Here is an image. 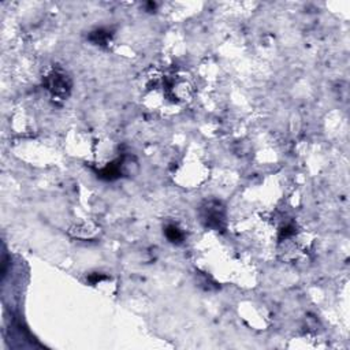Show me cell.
Returning <instances> with one entry per match:
<instances>
[{"instance_id": "obj_3", "label": "cell", "mask_w": 350, "mask_h": 350, "mask_svg": "<svg viewBox=\"0 0 350 350\" xmlns=\"http://www.w3.org/2000/svg\"><path fill=\"white\" fill-rule=\"evenodd\" d=\"M164 234H166L167 240L172 242V244H182V241L185 240L184 231H182L177 224H174V223L167 224Z\"/></svg>"}, {"instance_id": "obj_1", "label": "cell", "mask_w": 350, "mask_h": 350, "mask_svg": "<svg viewBox=\"0 0 350 350\" xmlns=\"http://www.w3.org/2000/svg\"><path fill=\"white\" fill-rule=\"evenodd\" d=\"M44 88L56 100H67L73 91V81L64 70L54 67L44 75Z\"/></svg>"}, {"instance_id": "obj_2", "label": "cell", "mask_w": 350, "mask_h": 350, "mask_svg": "<svg viewBox=\"0 0 350 350\" xmlns=\"http://www.w3.org/2000/svg\"><path fill=\"white\" fill-rule=\"evenodd\" d=\"M200 218L204 226L211 230L224 231L226 228V209L216 200L205 201L200 207Z\"/></svg>"}, {"instance_id": "obj_5", "label": "cell", "mask_w": 350, "mask_h": 350, "mask_svg": "<svg viewBox=\"0 0 350 350\" xmlns=\"http://www.w3.org/2000/svg\"><path fill=\"white\" fill-rule=\"evenodd\" d=\"M88 279H89V282H92L93 285H96L97 282H101V281L107 279V277H104L103 274H93V275H91Z\"/></svg>"}, {"instance_id": "obj_4", "label": "cell", "mask_w": 350, "mask_h": 350, "mask_svg": "<svg viewBox=\"0 0 350 350\" xmlns=\"http://www.w3.org/2000/svg\"><path fill=\"white\" fill-rule=\"evenodd\" d=\"M88 38L93 44L103 47V45H107L111 41V32L105 31V29H96V31L91 32Z\"/></svg>"}]
</instances>
